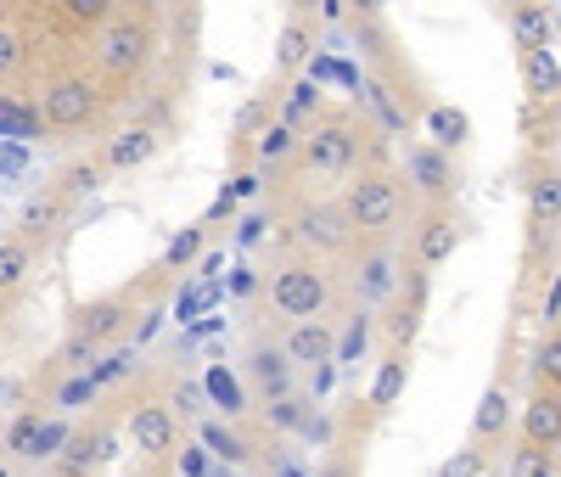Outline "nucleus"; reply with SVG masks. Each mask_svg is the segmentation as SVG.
Here are the masks:
<instances>
[{"mask_svg": "<svg viewBox=\"0 0 561 477\" xmlns=\"http://www.w3.org/2000/svg\"><path fill=\"white\" fill-rule=\"evenodd\" d=\"M494 461H489V450L483 444H466V450H455L444 466H438V477H483Z\"/></svg>", "mask_w": 561, "mask_h": 477, "instance_id": "2f4dec72", "label": "nucleus"}, {"mask_svg": "<svg viewBox=\"0 0 561 477\" xmlns=\"http://www.w3.org/2000/svg\"><path fill=\"white\" fill-rule=\"evenodd\" d=\"M427 135H433V147L455 152V147H466V135H472V118H466L460 107H433L427 113Z\"/></svg>", "mask_w": 561, "mask_h": 477, "instance_id": "393cba45", "label": "nucleus"}, {"mask_svg": "<svg viewBox=\"0 0 561 477\" xmlns=\"http://www.w3.org/2000/svg\"><path fill=\"white\" fill-rule=\"evenodd\" d=\"M388 0H348V23H382Z\"/></svg>", "mask_w": 561, "mask_h": 477, "instance_id": "58836bf2", "label": "nucleus"}, {"mask_svg": "<svg viewBox=\"0 0 561 477\" xmlns=\"http://www.w3.org/2000/svg\"><path fill=\"white\" fill-rule=\"evenodd\" d=\"M158 140H163V129L158 124H129V129H118L113 140H107V169L113 174H129V169H140L152 152H158Z\"/></svg>", "mask_w": 561, "mask_h": 477, "instance_id": "dca6fc26", "label": "nucleus"}, {"mask_svg": "<svg viewBox=\"0 0 561 477\" xmlns=\"http://www.w3.org/2000/svg\"><path fill=\"white\" fill-rule=\"evenodd\" d=\"M359 90H365V107L377 113V124H382L388 135H410V118H404V107L393 102V90H388L382 79H365Z\"/></svg>", "mask_w": 561, "mask_h": 477, "instance_id": "b1692460", "label": "nucleus"}, {"mask_svg": "<svg viewBox=\"0 0 561 477\" xmlns=\"http://www.w3.org/2000/svg\"><path fill=\"white\" fill-rule=\"evenodd\" d=\"M107 461H118V433H113L107 421H96V427H84V433H73V439H68V450L57 455L51 477H79V472L96 477Z\"/></svg>", "mask_w": 561, "mask_h": 477, "instance_id": "f8f14e48", "label": "nucleus"}, {"mask_svg": "<svg viewBox=\"0 0 561 477\" xmlns=\"http://www.w3.org/2000/svg\"><path fill=\"white\" fill-rule=\"evenodd\" d=\"M404 382H410V354H404V349L382 354L377 376H370V410H377V416H388V410L399 405V394H404Z\"/></svg>", "mask_w": 561, "mask_h": 477, "instance_id": "6ab92c4d", "label": "nucleus"}, {"mask_svg": "<svg viewBox=\"0 0 561 477\" xmlns=\"http://www.w3.org/2000/svg\"><path fill=\"white\" fill-rule=\"evenodd\" d=\"M293 236H298L304 248H314V253H348L359 230L348 225L343 203H304L293 214Z\"/></svg>", "mask_w": 561, "mask_h": 477, "instance_id": "9d476101", "label": "nucleus"}, {"mask_svg": "<svg viewBox=\"0 0 561 477\" xmlns=\"http://www.w3.org/2000/svg\"><path fill=\"white\" fill-rule=\"evenodd\" d=\"M96 63L113 79H135L140 68L152 63V23L147 18H113V23H102Z\"/></svg>", "mask_w": 561, "mask_h": 477, "instance_id": "423d86ee", "label": "nucleus"}, {"mask_svg": "<svg viewBox=\"0 0 561 477\" xmlns=\"http://www.w3.org/2000/svg\"><path fill=\"white\" fill-rule=\"evenodd\" d=\"M242 376H248V388L264 399V405H280V399H293L298 394V365H293V354L280 349V343H253L248 349V360H242Z\"/></svg>", "mask_w": 561, "mask_h": 477, "instance_id": "6e6552de", "label": "nucleus"}, {"mask_svg": "<svg viewBox=\"0 0 561 477\" xmlns=\"http://www.w3.org/2000/svg\"><path fill=\"white\" fill-rule=\"evenodd\" d=\"M320 477H359V466H354V461H325Z\"/></svg>", "mask_w": 561, "mask_h": 477, "instance_id": "c03bdc74", "label": "nucleus"}, {"mask_svg": "<svg viewBox=\"0 0 561 477\" xmlns=\"http://www.w3.org/2000/svg\"><path fill=\"white\" fill-rule=\"evenodd\" d=\"M365 343H370V309L359 304L354 320L343 326V338H337V365H354V360L365 354Z\"/></svg>", "mask_w": 561, "mask_h": 477, "instance_id": "7c9ffc66", "label": "nucleus"}, {"mask_svg": "<svg viewBox=\"0 0 561 477\" xmlns=\"http://www.w3.org/2000/svg\"><path fill=\"white\" fill-rule=\"evenodd\" d=\"M62 12H68L73 23H90V29H102V23H113L118 0H62Z\"/></svg>", "mask_w": 561, "mask_h": 477, "instance_id": "e433bc0d", "label": "nucleus"}, {"mask_svg": "<svg viewBox=\"0 0 561 477\" xmlns=\"http://www.w3.org/2000/svg\"><path fill=\"white\" fill-rule=\"evenodd\" d=\"M79 477H90V472H79Z\"/></svg>", "mask_w": 561, "mask_h": 477, "instance_id": "09e8293b", "label": "nucleus"}, {"mask_svg": "<svg viewBox=\"0 0 561 477\" xmlns=\"http://www.w3.org/2000/svg\"><path fill=\"white\" fill-rule=\"evenodd\" d=\"M337 298V281L320 259H287L270 275V309L287 320H325Z\"/></svg>", "mask_w": 561, "mask_h": 477, "instance_id": "f03ea898", "label": "nucleus"}, {"mask_svg": "<svg viewBox=\"0 0 561 477\" xmlns=\"http://www.w3.org/2000/svg\"><path fill=\"white\" fill-rule=\"evenodd\" d=\"M23 68V39L12 29H0V79H12Z\"/></svg>", "mask_w": 561, "mask_h": 477, "instance_id": "4c0bfd02", "label": "nucleus"}, {"mask_svg": "<svg viewBox=\"0 0 561 477\" xmlns=\"http://www.w3.org/2000/svg\"><path fill=\"white\" fill-rule=\"evenodd\" d=\"M534 382H545V388H561V331H550V338L534 349Z\"/></svg>", "mask_w": 561, "mask_h": 477, "instance_id": "473e14b6", "label": "nucleus"}, {"mask_svg": "<svg viewBox=\"0 0 561 477\" xmlns=\"http://www.w3.org/2000/svg\"><path fill=\"white\" fill-rule=\"evenodd\" d=\"M0 477H12V466H7V461H0Z\"/></svg>", "mask_w": 561, "mask_h": 477, "instance_id": "49530a36", "label": "nucleus"}, {"mask_svg": "<svg viewBox=\"0 0 561 477\" xmlns=\"http://www.w3.org/2000/svg\"><path fill=\"white\" fill-rule=\"evenodd\" d=\"M505 477H556V450H545V444H534V439H517Z\"/></svg>", "mask_w": 561, "mask_h": 477, "instance_id": "a878e982", "label": "nucleus"}, {"mask_svg": "<svg viewBox=\"0 0 561 477\" xmlns=\"http://www.w3.org/2000/svg\"><path fill=\"white\" fill-rule=\"evenodd\" d=\"M34 270V242L18 230V236H0V293H18Z\"/></svg>", "mask_w": 561, "mask_h": 477, "instance_id": "5701e85b", "label": "nucleus"}, {"mask_svg": "<svg viewBox=\"0 0 561 477\" xmlns=\"http://www.w3.org/2000/svg\"><path fill=\"white\" fill-rule=\"evenodd\" d=\"M96 163H79V169H68V191H90V185H96Z\"/></svg>", "mask_w": 561, "mask_h": 477, "instance_id": "ea45409f", "label": "nucleus"}, {"mask_svg": "<svg viewBox=\"0 0 561 477\" xmlns=\"http://www.w3.org/2000/svg\"><path fill=\"white\" fill-rule=\"evenodd\" d=\"M45 427H51V421H45V410H18L12 427H7V439H0V455L34 466L39 461V444H45Z\"/></svg>", "mask_w": 561, "mask_h": 477, "instance_id": "f3484780", "label": "nucleus"}, {"mask_svg": "<svg viewBox=\"0 0 561 477\" xmlns=\"http://www.w3.org/2000/svg\"><path fill=\"white\" fill-rule=\"evenodd\" d=\"M359 135H365V129H359L354 118H320V124L304 129L298 158H304L309 174H348V169L359 163Z\"/></svg>", "mask_w": 561, "mask_h": 477, "instance_id": "20e7f679", "label": "nucleus"}, {"mask_svg": "<svg viewBox=\"0 0 561 477\" xmlns=\"http://www.w3.org/2000/svg\"><path fill=\"white\" fill-rule=\"evenodd\" d=\"M96 371H68V382H62V394H57V410H79L84 399H96Z\"/></svg>", "mask_w": 561, "mask_h": 477, "instance_id": "c9c22d12", "label": "nucleus"}, {"mask_svg": "<svg viewBox=\"0 0 561 477\" xmlns=\"http://www.w3.org/2000/svg\"><path fill=\"white\" fill-rule=\"evenodd\" d=\"M455 248H460V219L444 203H427V214L415 219V236H410V264L438 270V264L455 259Z\"/></svg>", "mask_w": 561, "mask_h": 477, "instance_id": "9b49d317", "label": "nucleus"}, {"mask_svg": "<svg viewBox=\"0 0 561 477\" xmlns=\"http://www.w3.org/2000/svg\"><path fill=\"white\" fill-rule=\"evenodd\" d=\"M320 18L325 23H343L348 18V0H320Z\"/></svg>", "mask_w": 561, "mask_h": 477, "instance_id": "79ce46f5", "label": "nucleus"}, {"mask_svg": "<svg viewBox=\"0 0 561 477\" xmlns=\"http://www.w3.org/2000/svg\"><path fill=\"white\" fill-rule=\"evenodd\" d=\"M410 180L393 174V169H359V180L343 185V214L359 236H399L404 214H410Z\"/></svg>", "mask_w": 561, "mask_h": 477, "instance_id": "f257e3e1", "label": "nucleus"}, {"mask_svg": "<svg viewBox=\"0 0 561 477\" xmlns=\"http://www.w3.org/2000/svg\"><path fill=\"white\" fill-rule=\"evenodd\" d=\"M96 113H102V90H96L90 73H57L51 84H45V95H39V124H51L62 135L84 129Z\"/></svg>", "mask_w": 561, "mask_h": 477, "instance_id": "39448f33", "label": "nucleus"}, {"mask_svg": "<svg viewBox=\"0 0 561 477\" xmlns=\"http://www.w3.org/2000/svg\"><path fill=\"white\" fill-rule=\"evenodd\" d=\"M561 219V169H539L534 180V225H556Z\"/></svg>", "mask_w": 561, "mask_h": 477, "instance_id": "bb28decb", "label": "nucleus"}, {"mask_svg": "<svg viewBox=\"0 0 561 477\" xmlns=\"http://www.w3.org/2000/svg\"><path fill=\"white\" fill-rule=\"evenodd\" d=\"M511 433V394L505 388H489L483 399H478V410H472V444H500Z\"/></svg>", "mask_w": 561, "mask_h": 477, "instance_id": "aec40b11", "label": "nucleus"}, {"mask_svg": "<svg viewBox=\"0 0 561 477\" xmlns=\"http://www.w3.org/2000/svg\"><path fill=\"white\" fill-rule=\"evenodd\" d=\"M309 52H314V18L293 12L287 23H280V39H275V68L280 73H298L309 63Z\"/></svg>", "mask_w": 561, "mask_h": 477, "instance_id": "a211bd4d", "label": "nucleus"}, {"mask_svg": "<svg viewBox=\"0 0 561 477\" xmlns=\"http://www.w3.org/2000/svg\"><path fill=\"white\" fill-rule=\"evenodd\" d=\"M298 140H304V129H293L287 118H280V124H270V129L259 135V147H253V158H259V163H280V158H287V152L298 147Z\"/></svg>", "mask_w": 561, "mask_h": 477, "instance_id": "c756f323", "label": "nucleus"}, {"mask_svg": "<svg viewBox=\"0 0 561 477\" xmlns=\"http://www.w3.org/2000/svg\"><path fill=\"white\" fill-rule=\"evenodd\" d=\"M124 477H169V461H140V466H129Z\"/></svg>", "mask_w": 561, "mask_h": 477, "instance_id": "a19ab883", "label": "nucleus"}, {"mask_svg": "<svg viewBox=\"0 0 561 477\" xmlns=\"http://www.w3.org/2000/svg\"><path fill=\"white\" fill-rule=\"evenodd\" d=\"M280 349L293 354L298 371H314V365L337 360V331H332V320H293L287 338H280Z\"/></svg>", "mask_w": 561, "mask_h": 477, "instance_id": "2eb2a0df", "label": "nucleus"}, {"mask_svg": "<svg viewBox=\"0 0 561 477\" xmlns=\"http://www.w3.org/2000/svg\"><path fill=\"white\" fill-rule=\"evenodd\" d=\"M511 39H517L523 52H550V12L539 0H517V7H511Z\"/></svg>", "mask_w": 561, "mask_h": 477, "instance_id": "412c9836", "label": "nucleus"}, {"mask_svg": "<svg viewBox=\"0 0 561 477\" xmlns=\"http://www.w3.org/2000/svg\"><path fill=\"white\" fill-rule=\"evenodd\" d=\"M62 219V191H51V197H28V208H23V236L28 242H39L45 230H51Z\"/></svg>", "mask_w": 561, "mask_h": 477, "instance_id": "c85d7f7f", "label": "nucleus"}, {"mask_svg": "<svg viewBox=\"0 0 561 477\" xmlns=\"http://www.w3.org/2000/svg\"><path fill=\"white\" fill-rule=\"evenodd\" d=\"M197 439L208 444V455H214L219 466H248V461H253V444L237 433V427H225V421H203Z\"/></svg>", "mask_w": 561, "mask_h": 477, "instance_id": "4be33fe9", "label": "nucleus"}, {"mask_svg": "<svg viewBox=\"0 0 561 477\" xmlns=\"http://www.w3.org/2000/svg\"><path fill=\"white\" fill-rule=\"evenodd\" d=\"M517 439H534L545 450H561V388H545V382H534V394L517 416Z\"/></svg>", "mask_w": 561, "mask_h": 477, "instance_id": "4468645a", "label": "nucleus"}, {"mask_svg": "<svg viewBox=\"0 0 561 477\" xmlns=\"http://www.w3.org/2000/svg\"><path fill=\"white\" fill-rule=\"evenodd\" d=\"M404 281V259L393 236H359V248H348V293L365 309H382L399 298Z\"/></svg>", "mask_w": 561, "mask_h": 477, "instance_id": "7ed1b4c3", "label": "nucleus"}, {"mask_svg": "<svg viewBox=\"0 0 561 477\" xmlns=\"http://www.w3.org/2000/svg\"><path fill=\"white\" fill-rule=\"evenodd\" d=\"M208 248V225H192V230H180L174 242L163 248V270H185V264H197Z\"/></svg>", "mask_w": 561, "mask_h": 477, "instance_id": "cd10ccee", "label": "nucleus"}, {"mask_svg": "<svg viewBox=\"0 0 561 477\" xmlns=\"http://www.w3.org/2000/svg\"><path fill=\"white\" fill-rule=\"evenodd\" d=\"M483 477H500V472H494V466H489V472H483Z\"/></svg>", "mask_w": 561, "mask_h": 477, "instance_id": "de8ad7c7", "label": "nucleus"}, {"mask_svg": "<svg viewBox=\"0 0 561 477\" xmlns=\"http://www.w3.org/2000/svg\"><path fill=\"white\" fill-rule=\"evenodd\" d=\"M259 185H264V180H259V169H248V174H237V185H230V191H237V197H253Z\"/></svg>", "mask_w": 561, "mask_h": 477, "instance_id": "37998d69", "label": "nucleus"}, {"mask_svg": "<svg viewBox=\"0 0 561 477\" xmlns=\"http://www.w3.org/2000/svg\"><path fill=\"white\" fill-rule=\"evenodd\" d=\"M208 399H214V410L225 416V421H237L248 405H242V394H237V382H230L225 371H208Z\"/></svg>", "mask_w": 561, "mask_h": 477, "instance_id": "72a5a7b5", "label": "nucleus"}, {"mask_svg": "<svg viewBox=\"0 0 561 477\" xmlns=\"http://www.w3.org/2000/svg\"><path fill=\"white\" fill-rule=\"evenodd\" d=\"M404 180H410V191H415L421 203H449L455 185H460L455 158H449L444 147H433V140H415V147H404Z\"/></svg>", "mask_w": 561, "mask_h": 477, "instance_id": "1a4fd4ad", "label": "nucleus"}, {"mask_svg": "<svg viewBox=\"0 0 561 477\" xmlns=\"http://www.w3.org/2000/svg\"><path fill=\"white\" fill-rule=\"evenodd\" d=\"M124 439L140 461H174L180 455V416L163 399H140L124 416Z\"/></svg>", "mask_w": 561, "mask_h": 477, "instance_id": "0eeeda50", "label": "nucleus"}, {"mask_svg": "<svg viewBox=\"0 0 561 477\" xmlns=\"http://www.w3.org/2000/svg\"><path fill=\"white\" fill-rule=\"evenodd\" d=\"M523 68H528V84H534L539 95H556L561 68H556V57H550V52H523Z\"/></svg>", "mask_w": 561, "mask_h": 477, "instance_id": "f704fd0d", "label": "nucleus"}, {"mask_svg": "<svg viewBox=\"0 0 561 477\" xmlns=\"http://www.w3.org/2000/svg\"><path fill=\"white\" fill-rule=\"evenodd\" d=\"M259 236H264V219L248 214V219H242V242H259Z\"/></svg>", "mask_w": 561, "mask_h": 477, "instance_id": "a18cd8bd", "label": "nucleus"}, {"mask_svg": "<svg viewBox=\"0 0 561 477\" xmlns=\"http://www.w3.org/2000/svg\"><path fill=\"white\" fill-rule=\"evenodd\" d=\"M129 298H90V304H79L73 309V320H68V331L73 338H84V343H96V349H107V343H118L124 338V326H129Z\"/></svg>", "mask_w": 561, "mask_h": 477, "instance_id": "ddd939ff", "label": "nucleus"}]
</instances>
